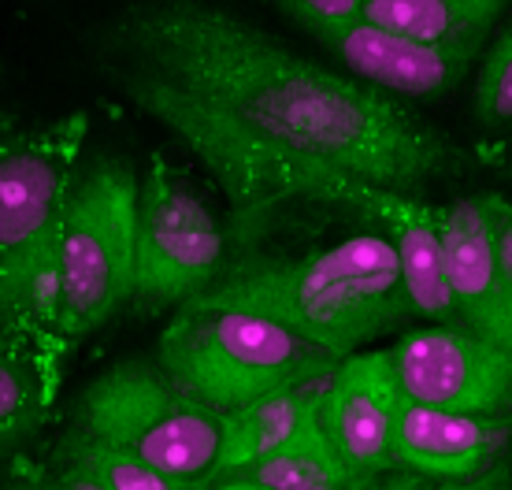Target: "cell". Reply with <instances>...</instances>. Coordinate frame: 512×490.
Returning a JSON list of instances; mask_svg holds the SVG:
<instances>
[{
    "label": "cell",
    "instance_id": "14",
    "mask_svg": "<svg viewBox=\"0 0 512 490\" xmlns=\"http://www.w3.org/2000/svg\"><path fill=\"white\" fill-rule=\"evenodd\" d=\"M71 335L0 331V461L12 465L34 442L60 390Z\"/></svg>",
    "mask_w": 512,
    "mask_h": 490
},
{
    "label": "cell",
    "instance_id": "7",
    "mask_svg": "<svg viewBox=\"0 0 512 490\" xmlns=\"http://www.w3.org/2000/svg\"><path fill=\"white\" fill-rule=\"evenodd\" d=\"M234 245L186 175L156 153L138 190L134 305L160 312L186 305L219 279Z\"/></svg>",
    "mask_w": 512,
    "mask_h": 490
},
{
    "label": "cell",
    "instance_id": "3",
    "mask_svg": "<svg viewBox=\"0 0 512 490\" xmlns=\"http://www.w3.org/2000/svg\"><path fill=\"white\" fill-rule=\"evenodd\" d=\"M156 361L186 394L227 416L271 390L327 379L342 357L268 312L186 301L160 335Z\"/></svg>",
    "mask_w": 512,
    "mask_h": 490
},
{
    "label": "cell",
    "instance_id": "2",
    "mask_svg": "<svg viewBox=\"0 0 512 490\" xmlns=\"http://www.w3.org/2000/svg\"><path fill=\"white\" fill-rule=\"evenodd\" d=\"M193 301L268 312L338 357L357 353L412 316L390 234H357L301 257L238 242L216 283Z\"/></svg>",
    "mask_w": 512,
    "mask_h": 490
},
{
    "label": "cell",
    "instance_id": "9",
    "mask_svg": "<svg viewBox=\"0 0 512 490\" xmlns=\"http://www.w3.org/2000/svg\"><path fill=\"white\" fill-rule=\"evenodd\" d=\"M401 405L405 394L390 349L349 353L327 379L320 401L323 427L364 487H372L386 472H397L394 439Z\"/></svg>",
    "mask_w": 512,
    "mask_h": 490
},
{
    "label": "cell",
    "instance_id": "1",
    "mask_svg": "<svg viewBox=\"0 0 512 490\" xmlns=\"http://www.w3.org/2000/svg\"><path fill=\"white\" fill-rule=\"evenodd\" d=\"M93 60L212 171L249 238L286 201L353 205L368 182L416 194L461 164L405 97L312 64L205 0H134L97 30Z\"/></svg>",
    "mask_w": 512,
    "mask_h": 490
},
{
    "label": "cell",
    "instance_id": "17",
    "mask_svg": "<svg viewBox=\"0 0 512 490\" xmlns=\"http://www.w3.org/2000/svg\"><path fill=\"white\" fill-rule=\"evenodd\" d=\"M45 472L52 487L64 490H182L127 446H116L78 424L52 446Z\"/></svg>",
    "mask_w": 512,
    "mask_h": 490
},
{
    "label": "cell",
    "instance_id": "6",
    "mask_svg": "<svg viewBox=\"0 0 512 490\" xmlns=\"http://www.w3.org/2000/svg\"><path fill=\"white\" fill-rule=\"evenodd\" d=\"M90 119L12 130L0 142V309L45 271H60V231Z\"/></svg>",
    "mask_w": 512,
    "mask_h": 490
},
{
    "label": "cell",
    "instance_id": "21",
    "mask_svg": "<svg viewBox=\"0 0 512 490\" xmlns=\"http://www.w3.org/2000/svg\"><path fill=\"white\" fill-rule=\"evenodd\" d=\"M487 208H490V220H494V234H498L501 260H505L512 279V201H505L501 194H487Z\"/></svg>",
    "mask_w": 512,
    "mask_h": 490
},
{
    "label": "cell",
    "instance_id": "19",
    "mask_svg": "<svg viewBox=\"0 0 512 490\" xmlns=\"http://www.w3.org/2000/svg\"><path fill=\"white\" fill-rule=\"evenodd\" d=\"M475 119L487 130H512V26L494 41L475 78Z\"/></svg>",
    "mask_w": 512,
    "mask_h": 490
},
{
    "label": "cell",
    "instance_id": "20",
    "mask_svg": "<svg viewBox=\"0 0 512 490\" xmlns=\"http://www.w3.org/2000/svg\"><path fill=\"white\" fill-rule=\"evenodd\" d=\"M275 4L294 23L305 26L312 38L331 45V41H338L346 34L349 26L364 19V4L368 0H275Z\"/></svg>",
    "mask_w": 512,
    "mask_h": 490
},
{
    "label": "cell",
    "instance_id": "15",
    "mask_svg": "<svg viewBox=\"0 0 512 490\" xmlns=\"http://www.w3.org/2000/svg\"><path fill=\"white\" fill-rule=\"evenodd\" d=\"M212 487L219 490H349L364 487L346 457L331 442L323 427L320 405L297 427L294 439H286L279 450L260 457L253 465L219 476Z\"/></svg>",
    "mask_w": 512,
    "mask_h": 490
},
{
    "label": "cell",
    "instance_id": "5",
    "mask_svg": "<svg viewBox=\"0 0 512 490\" xmlns=\"http://www.w3.org/2000/svg\"><path fill=\"white\" fill-rule=\"evenodd\" d=\"M138 179L119 156L93 160L75 179L60 231V327L78 338L134 301Z\"/></svg>",
    "mask_w": 512,
    "mask_h": 490
},
{
    "label": "cell",
    "instance_id": "13",
    "mask_svg": "<svg viewBox=\"0 0 512 490\" xmlns=\"http://www.w3.org/2000/svg\"><path fill=\"white\" fill-rule=\"evenodd\" d=\"M353 205L364 208L368 216L383 223L390 242L397 249L401 264V283L409 294L412 316L431 323H453L464 327L453 290L446 275V227H442V208L427 205L405 190H386V186H360Z\"/></svg>",
    "mask_w": 512,
    "mask_h": 490
},
{
    "label": "cell",
    "instance_id": "4",
    "mask_svg": "<svg viewBox=\"0 0 512 490\" xmlns=\"http://www.w3.org/2000/svg\"><path fill=\"white\" fill-rule=\"evenodd\" d=\"M75 424L127 446L179 487H208L223 450V413L197 401L160 361H119L75 401Z\"/></svg>",
    "mask_w": 512,
    "mask_h": 490
},
{
    "label": "cell",
    "instance_id": "11",
    "mask_svg": "<svg viewBox=\"0 0 512 490\" xmlns=\"http://www.w3.org/2000/svg\"><path fill=\"white\" fill-rule=\"evenodd\" d=\"M512 446V413H464L409 401L397 420V472L431 479H475Z\"/></svg>",
    "mask_w": 512,
    "mask_h": 490
},
{
    "label": "cell",
    "instance_id": "10",
    "mask_svg": "<svg viewBox=\"0 0 512 490\" xmlns=\"http://www.w3.org/2000/svg\"><path fill=\"white\" fill-rule=\"evenodd\" d=\"M446 275L461 323L483 338L512 346V279L501 260L487 194L457 197L442 208Z\"/></svg>",
    "mask_w": 512,
    "mask_h": 490
},
{
    "label": "cell",
    "instance_id": "12",
    "mask_svg": "<svg viewBox=\"0 0 512 490\" xmlns=\"http://www.w3.org/2000/svg\"><path fill=\"white\" fill-rule=\"evenodd\" d=\"M331 49L346 64L349 75H357L360 82L394 93V97H416V101H431V97L457 90L479 52L472 45H453V41L409 38V34L368 23V19L349 26L342 38L331 41Z\"/></svg>",
    "mask_w": 512,
    "mask_h": 490
},
{
    "label": "cell",
    "instance_id": "8",
    "mask_svg": "<svg viewBox=\"0 0 512 490\" xmlns=\"http://www.w3.org/2000/svg\"><path fill=\"white\" fill-rule=\"evenodd\" d=\"M401 394L464 413H512V346L468 327L431 323L390 346Z\"/></svg>",
    "mask_w": 512,
    "mask_h": 490
},
{
    "label": "cell",
    "instance_id": "18",
    "mask_svg": "<svg viewBox=\"0 0 512 490\" xmlns=\"http://www.w3.org/2000/svg\"><path fill=\"white\" fill-rule=\"evenodd\" d=\"M505 0H368L364 19L423 41H453L479 49Z\"/></svg>",
    "mask_w": 512,
    "mask_h": 490
},
{
    "label": "cell",
    "instance_id": "16",
    "mask_svg": "<svg viewBox=\"0 0 512 490\" xmlns=\"http://www.w3.org/2000/svg\"><path fill=\"white\" fill-rule=\"evenodd\" d=\"M327 379H312V383H294V387L271 390L264 398L249 401V405L223 416V450H219L216 472L208 479V487L219 476L253 465L260 457H268L271 450H279L286 439H294L297 427L305 424L308 413L323 401Z\"/></svg>",
    "mask_w": 512,
    "mask_h": 490
}]
</instances>
